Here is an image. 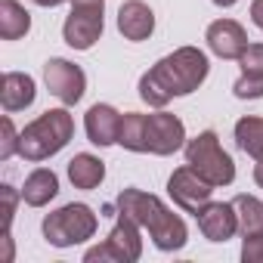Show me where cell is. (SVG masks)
<instances>
[{"mask_svg":"<svg viewBox=\"0 0 263 263\" xmlns=\"http://www.w3.org/2000/svg\"><path fill=\"white\" fill-rule=\"evenodd\" d=\"M68 180L74 183V189L90 192V189H96V186L105 180V164H102L96 155L81 152V155H74V158L68 161Z\"/></svg>","mask_w":263,"mask_h":263,"instance_id":"17","label":"cell"},{"mask_svg":"<svg viewBox=\"0 0 263 263\" xmlns=\"http://www.w3.org/2000/svg\"><path fill=\"white\" fill-rule=\"evenodd\" d=\"M204 41H208L211 53H217L220 59H238L248 50V34H245V28L235 19H217V22H211Z\"/></svg>","mask_w":263,"mask_h":263,"instance_id":"12","label":"cell"},{"mask_svg":"<svg viewBox=\"0 0 263 263\" xmlns=\"http://www.w3.org/2000/svg\"><path fill=\"white\" fill-rule=\"evenodd\" d=\"M232 93H235L238 99H260V96H263V78L241 74V78L232 84Z\"/></svg>","mask_w":263,"mask_h":263,"instance_id":"23","label":"cell"},{"mask_svg":"<svg viewBox=\"0 0 263 263\" xmlns=\"http://www.w3.org/2000/svg\"><path fill=\"white\" fill-rule=\"evenodd\" d=\"M118 211H124L127 217H134L143 229H149L152 241L158 251H180L189 238V229L186 223L152 192H143V189H124L115 201Z\"/></svg>","mask_w":263,"mask_h":263,"instance_id":"2","label":"cell"},{"mask_svg":"<svg viewBox=\"0 0 263 263\" xmlns=\"http://www.w3.org/2000/svg\"><path fill=\"white\" fill-rule=\"evenodd\" d=\"M105 0H71V13L62 25V37L71 50H90L102 37Z\"/></svg>","mask_w":263,"mask_h":263,"instance_id":"8","label":"cell"},{"mask_svg":"<svg viewBox=\"0 0 263 263\" xmlns=\"http://www.w3.org/2000/svg\"><path fill=\"white\" fill-rule=\"evenodd\" d=\"M211 192H214V186H211L198 171H192L189 164H186V167H177V171L171 174V180H167V195H171L174 204H180L186 214H198V211L211 201Z\"/></svg>","mask_w":263,"mask_h":263,"instance_id":"9","label":"cell"},{"mask_svg":"<svg viewBox=\"0 0 263 263\" xmlns=\"http://www.w3.org/2000/svg\"><path fill=\"white\" fill-rule=\"evenodd\" d=\"M118 143L130 152H149V155H174L186 143V127L177 115L155 111L140 115L127 111L121 121V137Z\"/></svg>","mask_w":263,"mask_h":263,"instance_id":"3","label":"cell"},{"mask_svg":"<svg viewBox=\"0 0 263 263\" xmlns=\"http://www.w3.org/2000/svg\"><path fill=\"white\" fill-rule=\"evenodd\" d=\"M56 192H59V180H56V174L47 171V167H37V171H31V174L25 177L22 201L31 204V208H44V204H50V201L56 198Z\"/></svg>","mask_w":263,"mask_h":263,"instance_id":"16","label":"cell"},{"mask_svg":"<svg viewBox=\"0 0 263 263\" xmlns=\"http://www.w3.org/2000/svg\"><path fill=\"white\" fill-rule=\"evenodd\" d=\"M214 4H217V7H232L235 0H214Z\"/></svg>","mask_w":263,"mask_h":263,"instance_id":"29","label":"cell"},{"mask_svg":"<svg viewBox=\"0 0 263 263\" xmlns=\"http://www.w3.org/2000/svg\"><path fill=\"white\" fill-rule=\"evenodd\" d=\"M19 137L22 134H16V127H13V121H10V115L0 121V158H13L16 152H19Z\"/></svg>","mask_w":263,"mask_h":263,"instance_id":"22","label":"cell"},{"mask_svg":"<svg viewBox=\"0 0 263 263\" xmlns=\"http://www.w3.org/2000/svg\"><path fill=\"white\" fill-rule=\"evenodd\" d=\"M44 81L47 90L62 102V105H74L81 102L84 90H87V74L81 71V65L68 62V59H50L44 65Z\"/></svg>","mask_w":263,"mask_h":263,"instance_id":"10","label":"cell"},{"mask_svg":"<svg viewBox=\"0 0 263 263\" xmlns=\"http://www.w3.org/2000/svg\"><path fill=\"white\" fill-rule=\"evenodd\" d=\"M238 62H241V74L263 78V44H248V50L238 56Z\"/></svg>","mask_w":263,"mask_h":263,"instance_id":"21","label":"cell"},{"mask_svg":"<svg viewBox=\"0 0 263 263\" xmlns=\"http://www.w3.org/2000/svg\"><path fill=\"white\" fill-rule=\"evenodd\" d=\"M115 217H118V220H115L108 238L84 254L87 263H96V260H99V263H105V260H115V263H134V260H140V254H143L140 223H137L134 217H127L124 211H118Z\"/></svg>","mask_w":263,"mask_h":263,"instance_id":"7","label":"cell"},{"mask_svg":"<svg viewBox=\"0 0 263 263\" xmlns=\"http://www.w3.org/2000/svg\"><path fill=\"white\" fill-rule=\"evenodd\" d=\"M235 143L251 158H263V118H254V115L241 118L235 124Z\"/></svg>","mask_w":263,"mask_h":263,"instance_id":"19","label":"cell"},{"mask_svg":"<svg viewBox=\"0 0 263 263\" xmlns=\"http://www.w3.org/2000/svg\"><path fill=\"white\" fill-rule=\"evenodd\" d=\"M241 260L245 263H263V232H251L241 241Z\"/></svg>","mask_w":263,"mask_h":263,"instance_id":"24","label":"cell"},{"mask_svg":"<svg viewBox=\"0 0 263 263\" xmlns=\"http://www.w3.org/2000/svg\"><path fill=\"white\" fill-rule=\"evenodd\" d=\"M232 208L238 214V232L251 235V232H263V201L254 195H235Z\"/></svg>","mask_w":263,"mask_h":263,"instance_id":"20","label":"cell"},{"mask_svg":"<svg viewBox=\"0 0 263 263\" xmlns=\"http://www.w3.org/2000/svg\"><path fill=\"white\" fill-rule=\"evenodd\" d=\"M254 180H257V186L263 189V158H257V164H254Z\"/></svg>","mask_w":263,"mask_h":263,"instance_id":"27","label":"cell"},{"mask_svg":"<svg viewBox=\"0 0 263 263\" xmlns=\"http://www.w3.org/2000/svg\"><path fill=\"white\" fill-rule=\"evenodd\" d=\"M195 220L208 241H229L238 232V214H235L232 201H208L195 214Z\"/></svg>","mask_w":263,"mask_h":263,"instance_id":"11","label":"cell"},{"mask_svg":"<svg viewBox=\"0 0 263 263\" xmlns=\"http://www.w3.org/2000/svg\"><path fill=\"white\" fill-rule=\"evenodd\" d=\"M0 198H4V238L10 235V226H13V214H16V189L13 186H0Z\"/></svg>","mask_w":263,"mask_h":263,"instance_id":"25","label":"cell"},{"mask_svg":"<svg viewBox=\"0 0 263 263\" xmlns=\"http://www.w3.org/2000/svg\"><path fill=\"white\" fill-rule=\"evenodd\" d=\"M121 121H124L121 111H115L105 102H96L87 111V118H84V127H87L90 143L93 146H115L118 137H121Z\"/></svg>","mask_w":263,"mask_h":263,"instance_id":"13","label":"cell"},{"mask_svg":"<svg viewBox=\"0 0 263 263\" xmlns=\"http://www.w3.org/2000/svg\"><path fill=\"white\" fill-rule=\"evenodd\" d=\"M34 78L25 71H7L4 84H0V102L7 111H22L34 102Z\"/></svg>","mask_w":263,"mask_h":263,"instance_id":"15","label":"cell"},{"mask_svg":"<svg viewBox=\"0 0 263 263\" xmlns=\"http://www.w3.org/2000/svg\"><path fill=\"white\" fill-rule=\"evenodd\" d=\"M96 232V214L87 204H65L44 217V238L53 248H71Z\"/></svg>","mask_w":263,"mask_h":263,"instance_id":"6","label":"cell"},{"mask_svg":"<svg viewBox=\"0 0 263 263\" xmlns=\"http://www.w3.org/2000/svg\"><path fill=\"white\" fill-rule=\"evenodd\" d=\"M31 28V16L19 0H0V37L4 41H19Z\"/></svg>","mask_w":263,"mask_h":263,"instance_id":"18","label":"cell"},{"mask_svg":"<svg viewBox=\"0 0 263 263\" xmlns=\"http://www.w3.org/2000/svg\"><path fill=\"white\" fill-rule=\"evenodd\" d=\"M71 137H74V118L65 108H50L22 130L19 155L25 161H44V158L62 152Z\"/></svg>","mask_w":263,"mask_h":263,"instance_id":"4","label":"cell"},{"mask_svg":"<svg viewBox=\"0 0 263 263\" xmlns=\"http://www.w3.org/2000/svg\"><path fill=\"white\" fill-rule=\"evenodd\" d=\"M118 31L127 41H146L155 31V13L143 0H127L118 10Z\"/></svg>","mask_w":263,"mask_h":263,"instance_id":"14","label":"cell"},{"mask_svg":"<svg viewBox=\"0 0 263 263\" xmlns=\"http://www.w3.org/2000/svg\"><path fill=\"white\" fill-rule=\"evenodd\" d=\"M186 164L198 171L211 186H229L235 180V161L223 152L214 130H204L186 143Z\"/></svg>","mask_w":263,"mask_h":263,"instance_id":"5","label":"cell"},{"mask_svg":"<svg viewBox=\"0 0 263 263\" xmlns=\"http://www.w3.org/2000/svg\"><path fill=\"white\" fill-rule=\"evenodd\" d=\"M37 7H59V4H65V0H34Z\"/></svg>","mask_w":263,"mask_h":263,"instance_id":"28","label":"cell"},{"mask_svg":"<svg viewBox=\"0 0 263 263\" xmlns=\"http://www.w3.org/2000/svg\"><path fill=\"white\" fill-rule=\"evenodd\" d=\"M208 56L198 47H180L171 56L158 59L140 78V96L152 108H164L174 96H186L198 90L208 78Z\"/></svg>","mask_w":263,"mask_h":263,"instance_id":"1","label":"cell"},{"mask_svg":"<svg viewBox=\"0 0 263 263\" xmlns=\"http://www.w3.org/2000/svg\"><path fill=\"white\" fill-rule=\"evenodd\" d=\"M251 22L257 28H263V0H254V4H251Z\"/></svg>","mask_w":263,"mask_h":263,"instance_id":"26","label":"cell"}]
</instances>
